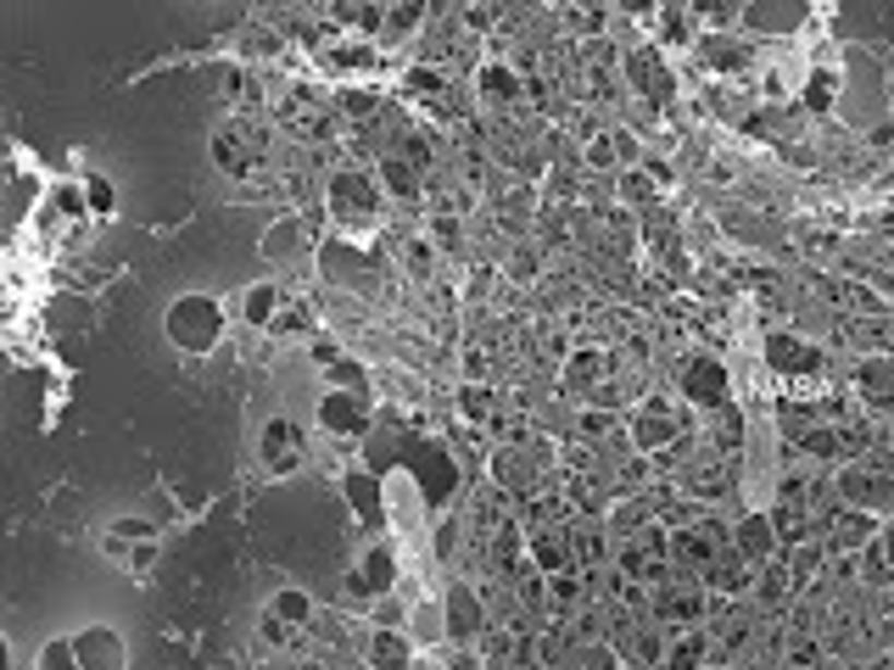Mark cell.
I'll use <instances>...</instances> for the list:
<instances>
[{
	"label": "cell",
	"instance_id": "obj_1",
	"mask_svg": "<svg viewBox=\"0 0 894 670\" xmlns=\"http://www.w3.org/2000/svg\"><path fill=\"white\" fill-rule=\"evenodd\" d=\"M224 324H229V313H224V302L207 297V291H184V297L168 302V313H163V335H168L179 352H191V358H202V352H213V347L224 342Z\"/></svg>",
	"mask_w": 894,
	"mask_h": 670
},
{
	"label": "cell",
	"instance_id": "obj_2",
	"mask_svg": "<svg viewBox=\"0 0 894 670\" xmlns=\"http://www.w3.org/2000/svg\"><path fill=\"white\" fill-rule=\"evenodd\" d=\"M324 202H331V213L342 224H374L381 218V179L363 174V168H336L331 184H324Z\"/></svg>",
	"mask_w": 894,
	"mask_h": 670
},
{
	"label": "cell",
	"instance_id": "obj_3",
	"mask_svg": "<svg viewBox=\"0 0 894 670\" xmlns=\"http://www.w3.org/2000/svg\"><path fill=\"white\" fill-rule=\"evenodd\" d=\"M107 559L118 570H129V576H152V564H157V525L146 514H123L112 519V531L102 537Z\"/></svg>",
	"mask_w": 894,
	"mask_h": 670
},
{
	"label": "cell",
	"instance_id": "obj_4",
	"mask_svg": "<svg viewBox=\"0 0 894 670\" xmlns=\"http://www.w3.org/2000/svg\"><path fill=\"white\" fill-rule=\"evenodd\" d=\"M677 442H688V414L671 408L666 397H648V403L632 414V447H637V453H666V447H677Z\"/></svg>",
	"mask_w": 894,
	"mask_h": 670
},
{
	"label": "cell",
	"instance_id": "obj_5",
	"mask_svg": "<svg viewBox=\"0 0 894 670\" xmlns=\"http://www.w3.org/2000/svg\"><path fill=\"white\" fill-rule=\"evenodd\" d=\"M397 576H403L397 548H392V542H369V548L358 553V564H353V576H347V598H358V603L369 609L374 598H386V593L397 587Z\"/></svg>",
	"mask_w": 894,
	"mask_h": 670
},
{
	"label": "cell",
	"instance_id": "obj_6",
	"mask_svg": "<svg viewBox=\"0 0 894 670\" xmlns=\"http://www.w3.org/2000/svg\"><path fill=\"white\" fill-rule=\"evenodd\" d=\"M716 609V598L704 593V587H693V582H682L677 570L671 576L654 587V620H660V626H677V632H688V626H699L704 614Z\"/></svg>",
	"mask_w": 894,
	"mask_h": 670
},
{
	"label": "cell",
	"instance_id": "obj_7",
	"mask_svg": "<svg viewBox=\"0 0 894 670\" xmlns=\"http://www.w3.org/2000/svg\"><path fill=\"white\" fill-rule=\"evenodd\" d=\"M621 570H627V582L660 587V582L671 576V537L660 531V525H648V531L627 537V542H621Z\"/></svg>",
	"mask_w": 894,
	"mask_h": 670
},
{
	"label": "cell",
	"instance_id": "obj_8",
	"mask_svg": "<svg viewBox=\"0 0 894 670\" xmlns=\"http://www.w3.org/2000/svg\"><path fill=\"white\" fill-rule=\"evenodd\" d=\"M442 603V637L448 643H476L487 632V603H481V587L469 582H448V593L437 598Z\"/></svg>",
	"mask_w": 894,
	"mask_h": 670
},
{
	"label": "cell",
	"instance_id": "obj_9",
	"mask_svg": "<svg viewBox=\"0 0 894 670\" xmlns=\"http://www.w3.org/2000/svg\"><path fill=\"white\" fill-rule=\"evenodd\" d=\"M403 469L419 481L426 503H448V498H453V487H458V464H453V453H448V447H437V442H419V447H408V453H403Z\"/></svg>",
	"mask_w": 894,
	"mask_h": 670
},
{
	"label": "cell",
	"instance_id": "obj_10",
	"mask_svg": "<svg viewBox=\"0 0 894 670\" xmlns=\"http://www.w3.org/2000/svg\"><path fill=\"white\" fill-rule=\"evenodd\" d=\"M543 464H548V442H537V436L509 442V447L492 453V481L509 487V492H532L537 475H543Z\"/></svg>",
	"mask_w": 894,
	"mask_h": 670
},
{
	"label": "cell",
	"instance_id": "obj_11",
	"mask_svg": "<svg viewBox=\"0 0 894 670\" xmlns=\"http://www.w3.org/2000/svg\"><path fill=\"white\" fill-rule=\"evenodd\" d=\"M838 498L850 503V509H861V514H878L883 519V509H894V475L867 469V464H850V469H838Z\"/></svg>",
	"mask_w": 894,
	"mask_h": 670
},
{
	"label": "cell",
	"instance_id": "obj_12",
	"mask_svg": "<svg viewBox=\"0 0 894 670\" xmlns=\"http://www.w3.org/2000/svg\"><path fill=\"white\" fill-rule=\"evenodd\" d=\"M73 654H79V670H129V648L118 637V626H84L73 632Z\"/></svg>",
	"mask_w": 894,
	"mask_h": 670
},
{
	"label": "cell",
	"instance_id": "obj_13",
	"mask_svg": "<svg viewBox=\"0 0 894 670\" xmlns=\"http://www.w3.org/2000/svg\"><path fill=\"white\" fill-rule=\"evenodd\" d=\"M766 363L777 374L806 380V374H822V347H811L806 335H794V330H772L766 335Z\"/></svg>",
	"mask_w": 894,
	"mask_h": 670
},
{
	"label": "cell",
	"instance_id": "obj_14",
	"mask_svg": "<svg viewBox=\"0 0 894 670\" xmlns=\"http://www.w3.org/2000/svg\"><path fill=\"white\" fill-rule=\"evenodd\" d=\"M526 553H532V564H537V576L548 582V576H564L576 559H571V531H564L559 519H548V525H532V537H526Z\"/></svg>",
	"mask_w": 894,
	"mask_h": 670
},
{
	"label": "cell",
	"instance_id": "obj_15",
	"mask_svg": "<svg viewBox=\"0 0 894 670\" xmlns=\"http://www.w3.org/2000/svg\"><path fill=\"white\" fill-rule=\"evenodd\" d=\"M313 419L331 430V436H363V430H369V403H363L358 392H336V386H331V392L319 397Z\"/></svg>",
	"mask_w": 894,
	"mask_h": 670
},
{
	"label": "cell",
	"instance_id": "obj_16",
	"mask_svg": "<svg viewBox=\"0 0 894 670\" xmlns=\"http://www.w3.org/2000/svg\"><path fill=\"white\" fill-rule=\"evenodd\" d=\"M727 369L716 358H688L682 363V397L699 403V408H727Z\"/></svg>",
	"mask_w": 894,
	"mask_h": 670
},
{
	"label": "cell",
	"instance_id": "obj_17",
	"mask_svg": "<svg viewBox=\"0 0 894 670\" xmlns=\"http://www.w3.org/2000/svg\"><path fill=\"white\" fill-rule=\"evenodd\" d=\"M856 392L872 414H894V352H872L856 363Z\"/></svg>",
	"mask_w": 894,
	"mask_h": 670
},
{
	"label": "cell",
	"instance_id": "obj_18",
	"mask_svg": "<svg viewBox=\"0 0 894 670\" xmlns=\"http://www.w3.org/2000/svg\"><path fill=\"white\" fill-rule=\"evenodd\" d=\"M258 453H263L269 475H291V469L302 464V436H297V424H291V419H269L263 436H258Z\"/></svg>",
	"mask_w": 894,
	"mask_h": 670
},
{
	"label": "cell",
	"instance_id": "obj_19",
	"mask_svg": "<svg viewBox=\"0 0 894 670\" xmlns=\"http://www.w3.org/2000/svg\"><path fill=\"white\" fill-rule=\"evenodd\" d=\"M732 548H738L749 564H755V570H761V564H772V559H777V548H783V542H777V525H772V514H743V519L732 525Z\"/></svg>",
	"mask_w": 894,
	"mask_h": 670
},
{
	"label": "cell",
	"instance_id": "obj_20",
	"mask_svg": "<svg viewBox=\"0 0 894 670\" xmlns=\"http://www.w3.org/2000/svg\"><path fill=\"white\" fill-rule=\"evenodd\" d=\"M627 79L648 95V101H677V79H671V68L660 62V51H637L632 62H627Z\"/></svg>",
	"mask_w": 894,
	"mask_h": 670
},
{
	"label": "cell",
	"instance_id": "obj_21",
	"mask_svg": "<svg viewBox=\"0 0 894 670\" xmlns=\"http://www.w3.org/2000/svg\"><path fill=\"white\" fill-rule=\"evenodd\" d=\"M342 492H347V503H353V514H358L363 525H374V519L386 514V487H381V475L347 469V475H342Z\"/></svg>",
	"mask_w": 894,
	"mask_h": 670
},
{
	"label": "cell",
	"instance_id": "obj_22",
	"mask_svg": "<svg viewBox=\"0 0 894 670\" xmlns=\"http://www.w3.org/2000/svg\"><path fill=\"white\" fill-rule=\"evenodd\" d=\"M878 531H883V519H878V514L844 509V514H833V553H838V559H844V553L856 559V553H861V548H867Z\"/></svg>",
	"mask_w": 894,
	"mask_h": 670
},
{
	"label": "cell",
	"instance_id": "obj_23",
	"mask_svg": "<svg viewBox=\"0 0 894 670\" xmlns=\"http://www.w3.org/2000/svg\"><path fill=\"white\" fill-rule=\"evenodd\" d=\"M711 659H716V637L704 632V626L677 632V637H671V648H666V670H704Z\"/></svg>",
	"mask_w": 894,
	"mask_h": 670
},
{
	"label": "cell",
	"instance_id": "obj_24",
	"mask_svg": "<svg viewBox=\"0 0 894 670\" xmlns=\"http://www.w3.org/2000/svg\"><path fill=\"white\" fill-rule=\"evenodd\" d=\"M604 374H609V352H598V347H582V352H571V358H564V392L587 397V392H598V386H604Z\"/></svg>",
	"mask_w": 894,
	"mask_h": 670
},
{
	"label": "cell",
	"instance_id": "obj_25",
	"mask_svg": "<svg viewBox=\"0 0 894 670\" xmlns=\"http://www.w3.org/2000/svg\"><path fill=\"white\" fill-rule=\"evenodd\" d=\"M704 582H711L716 593H743L749 582H755V564H749L738 548H722L711 564H704Z\"/></svg>",
	"mask_w": 894,
	"mask_h": 670
},
{
	"label": "cell",
	"instance_id": "obj_26",
	"mask_svg": "<svg viewBox=\"0 0 894 670\" xmlns=\"http://www.w3.org/2000/svg\"><path fill=\"white\" fill-rule=\"evenodd\" d=\"M677 487H682L688 498H699V503H711V498H722V492H727V469H722V464H711V458H693V464H682V469H677Z\"/></svg>",
	"mask_w": 894,
	"mask_h": 670
},
{
	"label": "cell",
	"instance_id": "obj_27",
	"mask_svg": "<svg viewBox=\"0 0 894 670\" xmlns=\"http://www.w3.org/2000/svg\"><path fill=\"white\" fill-rule=\"evenodd\" d=\"M263 614H274L286 632H302V626H313V598H308L302 587H279V593L263 603Z\"/></svg>",
	"mask_w": 894,
	"mask_h": 670
},
{
	"label": "cell",
	"instance_id": "obj_28",
	"mask_svg": "<svg viewBox=\"0 0 894 670\" xmlns=\"http://www.w3.org/2000/svg\"><path fill=\"white\" fill-rule=\"evenodd\" d=\"M476 89L487 95V101L509 107V101H521V73H514L509 62H481L476 68Z\"/></svg>",
	"mask_w": 894,
	"mask_h": 670
},
{
	"label": "cell",
	"instance_id": "obj_29",
	"mask_svg": "<svg viewBox=\"0 0 894 670\" xmlns=\"http://www.w3.org/2000/svg\"><path fill=\"white\" fill-rule=\"evenodd\" d=\"M699 51H704V62H711V73H738V68H749V51L738 39H727V34H699Z\"/></svg>",
	"mask_w": 894,
	"mask_h": 670
},
{
	"label": "cell",
	"instance_id": "obj_30",
	"mask_svg": "<svg viewBox=\"0 0 894 670\" xmlns=\"http://www.w3.org/2000/svg\"><path fill=\"white\" fill-rule=\"evenodd\" d=\"M374 179H381V190H392L397 202H419V190H426V184H419V174H414L403 157H381V168H374Z\"/></svg>",
	"mask_w": 894,
	"mask_h": 670
},
{
	"label": "cell",
	"instance_id": "obj_31",
	"mask_svg": "<svg viewBox=\"0 0 894 670\" xmlns=\"http://www.w3.org/2000/svg\"><path fill=\"white\" fill-rule=\"evenodd\" d=\"M279 302H286V297H279V285H247V297H241V319L247 324H274L279 319Z\"/></svg>",
	"mask_w": 894,
	"mask_h": 670
},
{
	"label": "cell",
	"instance_id": "obj_32",
	"mask_svg": "<svg viewBox=\"0 0 894 670\" xmlns=\"http://www.w3.org/2000/svg\"><path fill=\"white\" fill-rule=\"evenodd\" d=\"M369 670H408V637L403 632H374L369 637Z\"/></svg>",
	"mask_w": 894,
	"mask_h": 670
},
{
	"label": "cell",
	"instance_id": "obj_33",
	"mask_svg": "<svg viewBox=\"0 0 894 670\" xmlns=\"http://www.w3.org/2000/svg\"><path fill=\"white\" fill-rule=\"evenodd\" d=\"M788 593H794V576H788V564H783V559H772V564L755 570V598H761L766 609L788 603Z\"/></svg>",
	"mask_w": 894,
	"mask_h": 670
},
{
	"label": "cell",
	"instance_id": "obj_34",
	"mask_svg": "<svg viewBox=\"0 0 894 670\" xmlns=\"http://www.w3.org/2000/svg\"><path fill=\"white\" fill-rule=\"evenodd\" d=\"M861 559H867V576L872 582H894V525H883V531L861 548Z\"/></svg>",
	"mask_w": 894,
	"mask_h": 670
},
{
	"label": "cell",
	"instance_id": "obj_35",
	"mask_svg": "<svg viewBox=\"0 0 894 670\" xmlns=\"http://www.w3.org/2000/svg\"><path fill=\"white\" fill-rule=\"evenodd\" d=\"M492 564L503 570V576L521 570V525H514V519H503L498 531H492Z\"/></svg>",
	"mask_w": 894,
	"mask_h": 670
},
{
	"label": "cell",
	"instance_id": "obj_36",
	"mask_svg": "<svg viewBox=\"0 0 894 670\" xmlns=\"http://www.w3.org/2000/svg\"><path fill=\"white\" fill-rule=\"evenodd\" d=\"M302 235H308L302 218H279V224L263 235V252H269V258H291V252L302 247Z\"/></svg>",
	"mask_w": 894,
	"mask_h": 670
},
{
	"label": "cell",
	"instance_id": "obj_37",
	"mask_svg": "<svg viewBox=\"0 0 894 670\" xmlns=\"http://www.w3.org/2000/svg\"><path fill=\"white\" fill-rule=\"evenodd\" d=\"M799 447H806L811 458H844V436L833 424H806V436H799Z\"/></svg>",
	"mask_w": 894,
	"mask_h": 670
},
{
	"label": "cell",
	"instance_id": "obj_38",
	"mask_svg": "<svg viewBox=\"0 0 894 670\" xmlns=\"http://www.w3.org/2000/svg\"><path fill=\"white\" fill-rule=\"evenodd\" d=\"M403 268L414 279H431L437 274V247L426 241V235H414V241H403Z\"/></svg>",
	"mask_w": 894,
	"mask_h": 670
},
{
	"label": "cell",
	"instance_id": "obj_39",
	"mask_svg": "<svg viewBox=\"0 0 894 670\" xmlns=\"http://www.w3.org/2000/svg\"><path fill=\"white\" fill-rule=\"evenodd\" d=\"M419 23H426V7H419V0H408V7H386L381 39H403V34H414Z\"/></svg>",
	"mask_w": 894,
	"mask_h": 670
},
{
	"label": "cell",
	"instance_id": "obj_40",
	"mask_svg": "<svg viewBox=\"0 0 894 670\" xmlns=\"http://www.w3.org/2000/svg\"><path fill=\"white\" fill-rule=\"evenodd\" d=\"M660 39H666V45H688V39H699L693 12H688V7H666V12H660Z\"/></svg>",
	"mask_w": 894,
	"mask_h": 670
},
{
	"label": "cell",
	"instance_id": "obj_41",
	"mask_svg": "<svg viewBox=\"0 0 894 670\" xmlns=\"http://www.w3.org/2000/svg\"><path fill=\"white\" fill-rule=\"evenodd\" d=\"M34 670H79V654H73V637H51L39 654H34Z\"/></svg>",
	"mask_w": 894,
	"mask_h": 670
},
{
	"label": "cell",
	"instance_id": "obj_42",
	"mask_svg": "<svg viewBox=\"0 0 894 670\" xmlns=\"http://www.w3.org/2000/svg\"><path fill=\"white\" fill-rule=\"evenodd\" d=\"M369 620H374V632H403V626H408V603H397V598L386 593V598L369 603Z\"/></svg>",
	"mask_w": 894,
	"mask_h": 670
},
{
	"label": "cell",
	"instance_id": "obj_43",
	"mask_svg": "<svg viewBox=\"0 0 894 670\" xmlns=\"http://www.w3.org/2000/svg\"><path fill=\"white\" fill-rule=\"evenodd\" d=\"M833 95H838V73H833V68H816L811 84H806V107H811V112H827Z\"/></svg>",
	"mask_w": 894,
	"mask_h": 670
},
{
	"label": "cell",
	"instance_id": "obj_44",
	"mask_svg": "<svg viewBox=\"0 0 894 670\" xmlns=\"http://www.w3.org/2000/svg\"><path fill=\"white\" fill-rule=\"evenodd\" d=\"M571 559L576 564H598L604 559V531H598V525H576V531H571Z\"/></svg>",
	"mask_w": 894,
	"mask_h": 670
},
{
	"label": "cell",
	"instance_id": "obj_45",
	"mask_svg": "<svg viewBox=\"0 0 894 670\" xmlns=\"http://www.w3.org/2000/svg\"><path fill=\"white\" fill-rule=\"evenodd\" d=\"M582 163L598 168V174H604V168H616V163H621V140H616V134H593V140H587V152H582Z\"/></svg>",
	"mask_w": 894,
	"mask_h": 670
},
{
	"label": "cell",
	"instance_id": "obj_46",
	"mask_svg": "<svg viewBox=\"0 0 894 670\" xmlns=\"http://www.w3.org/2000/svg\"><path fill=\"white\" fill-rule=\"evenodd\" d=\"M324 374H331V386H336V392H358V397L369 392V369L353 363V358H342L336 369H324Z\"/></svg>",
	"mask_w": 894,
	"mask_h": 670
},
{
	"label": "cell",
	"instance_id": "obj_47",
	"mask_svg": "<svg viewBox=\"0 0 894 670\" xmlns=\"http://www.w3.org/2000/svg\"><path fill=\"white\" fill-rule=\"evenodd\" d=\"M458 408H464V419H469V424H481V419L492 414V392L481 386V380H469V386L458 392Z\"/></svg>",
	"mask_w": 894,
	"mask_h": 670
},
{
	"label": "cell",
	"instance_id": "obj_48",
	"mask_svg": "<svg viewBox=\"0 0 894 670\" xmlns=\"http://www.w3.org/2000/svg\"><path fill=\"white\" fill-rule=\"evenodd\" d=\"M426 241H431L437 252H453V247L464 241V224H458L453 213H437V218H431V235H426Z\"/></svg>",
	"mask_w": 894,
	"mask_h": 670
},
{
	"label": "cell",
	"instance_id": "obj_49",
	"mask_svg": "<svg viewBox=\"0 0 894 670\" xmlns=\"http://www.w3.org/2000/svg\"><path fill=\"white\" fill-rule=\"evenodd\" d=\"M336 17H342L347 28H363V34H381V17H386V7H336Z\"/></svg>",
	"mask_w": 894,
	"mask_h": 670
},
{
	"label": "cell",
	"instance_id": "obj_50",
	"mask_svg": "<svg viewBox=\"0 0 894 670\" xmlns=\"http://www.w3.org/2000/svg\"><path fill=\"white\" fill-rule=\"evenodd\" d=\"M621 196L654 202V174H648V168H627V174H621Z\"/></svg>",
	"mask_w": 894,
	"mask_h": 670
},
{
	"label": "cell",
	"instance_id": "obj_51",
	"mask_svg": "<svg viewBox=\"0 0 894 670\" xmlns=\"http://www.w3.org/2000/svg\"><path fill=\"white\" fill-rule=\"evenodd\" d=\"M582 436H609V424H616V414H604V408H582Z\"/></svg>",
	"mask_w": 894,
	"mask_h": 670
},
{
	"label": "cell",
	"instance_id": "obj_52",
	"mask_svg": "<svg viewBox=\"0 0 894 670\" xmlns=\"http://www.w3.org/2000/svg\"><path fill=\"white\" fill-rule=\"evenodd\" d=\"M84 202H90V207H96V213H107V207H112V184H107V179H96V174H90V179H84Z\"/></svg>",
	"mask_w": 894,
	"mask_h": 670
},
{
	"label": "cell",
	"instance_id": "obj_53",
	"mask_svg": "<svg viewBox=\"0 0 894 670\" xmlns=\"http://www.w3.org/2000/svg\"><path fill=\"white\" fill-rule=\"evenodd\" d=\"M313 363H319V369H336V363H342V347L331 342V335H313Z\"/></svg>",
	"mask_w": 894,
	"mask_h": 670
},
{
	"label": "cell",
	"instance_id": "obj_54",
	"mask_svg": "<svg viewBox=\"0 0 894 670\" xmlns=\"http://www.w3.org/2000/svg\"><path fill=\"white\" fill-rule=\"evenodd\" d=\"M431 548H437V559H448V553L458 548V519H442V525H437V537H431Z\"/></svg>",
	"mask_w": 894,
	"mask_h": 670
},
{
	"label": "cell",
	"instance_id": "obj_55",
	"mask_svg": "<svg viewBox=\"0 0 894 670\" xmlns=\"http://www.w3.org/2000/svg\"><path fill=\"white\" fill-rule=\"evenodd\" d=\"M258 632H263L269 643H291V637H297V632H286V626H279L274 614H258Z\"/></svg>",
	"mask_w": 894,
	"mask_h": 670
},
{
	"label": "cell",
	"instance_id": "obj_56",
	"mask_svg": "<svg viewBox=\"0 0 894 670\" xmlns=\"http://www.w3.org/2000/svg\"><path fill=\"white\" fill-rule=\"evenodd\" d=\"M336 62H342V68H358V73H363V68H374V51H369V45H358V51H342Z\"/></svg>",
	"mask_w": 894,
	"mask_h": 670
},
{
	"label": "cell",
	"instance_id": "obj_57",
	"mask_svg": "<svg viewBox=\"0 0 894 670\" xmlns=\"http://www.w3.org/2000/svg\"><path fill=\"white\" fill-rule=\"evenodd\" d=\"M448 670H487V659H481V654H464V648H458V654L448 659Z\"/></svg>",
	"mask_w": 894,
	"mask_h": 670
},
{
	"label": "cell",
	"instance_id": "obj_58",
	"mask_svg": "<svg viewBox=\"0 0 894 670\" xmlns=\"http://www.w3.org/2000/svg\"><path fill=\"white\" fill-rule=\"evenodd\" d=\"M0 670H12V643H7V632H0Z\"/></svg>",
	"mask_w": 894,
	"mask_h": 670
},
{
	"label": "cell",
	"instance_id": "obj_59",
	"mask_svg": "<svg viewBox=\"0 0 894 670\" xmlns=\"http://www.w3.org/2000/svg\"><path fill=\"white\" fill-rule=\"evenodd\" d=\"M218 670H247V659H224Z\"/></svg>",
	"mask_w": 894,
	"mask_h": 670
}]
</instances>
